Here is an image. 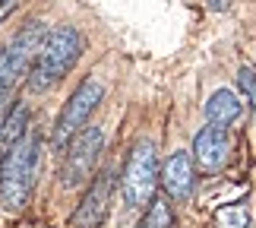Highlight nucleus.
<instances>
[{
  "mask_svg": "<svg viewBox=\"0 0 256 228\" xmlns=\"http://www.w3.org/2000/svg\"><path fill=\"white\" fill-rule=\"evenodd\" d=\"M111 190H114V174L102 171L86 190L82 203L76 206L70 228H102V222L108 219V209H111Z\"/></svg>",
  "mask_w": 256,
  "mask_h": 228,
  "instance_id": "obj_7",
  "label": "nucleus"
},
{
  "mask_svg": "<svg viewBox=\"0 0 256 228\" xmlns=\"http://www.w3.org/2000/svg\"><path fill=\"white\" fill-rule=\"evenodd\" d=\"M80 51H82V38L73 26H57L51 32H44L42 45L32 57V67H28V89L32 92L54 89L76 67Z\"/></svg>",
  "mask_w": 256,
  "mask_h": 228,
  "instance_id": "obj_2",
  "label": "nucleus"
},
{
  "mask_svg": "<svg viewBox=\"0 0 256 228\" xmlns=\"http://www.w3.org/2000/svg\"><path fill=\"white\" fill-rule=\"evenodd\" d=\"M44 32L48 29L42 23H28L22 32L0 51V121H4L6 111H10V98H13L16 83L28 73V67H32V57L38 51V45H42Z\"/></svg>",
  "mask_w": 256,
  "mask_h": 228,
  "instance_id": "obj_3",
  "label": "nucleus"
},
{
  "mask_svg": "<svg viewBox=\"0 0 256 228\" xmlns=\"http://www.w3.org/2000/svg\"><path fill=\"white\" fill-rule=\"evenodd\" d=\"M104 146V130L102 127H82L80 133L66 143V155H64V168H60V187L64 190H76L92 181L98 155Z\"/></svg>",
  "mask_w": 256,
  "mask_h": 228,
  "instance_id": "obj_5",
  "label": "nucleus"
},
{
  "mask_svg": "<svg viewBox=\"0 0 256 228\" xmlns=\"http://www.w3.org/2000/svg\"><path fill=\"white\" fill-rule=\"evenodd\" d=\"M240 111H244V102L231 89H215L209 102H206V117H209V124H218V127L234 124L240 117Z\"/></svg>",
  "mask_w": 256,
  "mask_h": 228,
  "instance_id": "obj_10",
  "label": "nucleus"
},
{
  "mask_svg": "<svg viewBox=\"0 0 256 228\" xmlns=\"http://www.w3.org/2000/svg\"><path fill=\"white\" fill-rule=\"evenodd\" d=\"M228 152H231V140H228V130L218 124H209L196 133L193 140V158L200 162L206 171H218L228 162Z\"/></svg>",
  "mask_w": 256,
  "mask_h": 228,
  "instance_id": "obj_8",
  "label": "nucleus"
},
{
  "mask_svg": "<svg viewBox=\"0 0 256 228\" xmlns=\"http://www.w3.org/2000/svg\"><path fill=\"white\" fill-rule=\"evenodd\" d=\"M162 187L164 193L174 196V200H186L193 190V158L190 152H174L162 168Z\"/></svg>",
  "mask_w": 256,
  "mask_h": 228,
  "instance_id": "obj_9",
  "label": "nucleus"
},
{
  "mask_svg": "<svg viewBox=\"0 0 256 228\" xmlns=\"http://www.w3.org/2000/svg\"><path fill=\"white\" fill-rule=\"evenodd\" d=\"M238 86H240L244 98H247L253 105V111H256V67H240L238 70Z\"/></svg>",
  "mask_w": 256,
  "mask_h": 228,
  "instance_id": "obj_14",
  "label": "nucleus"
},
{
  "mask_svg": "<svg viewBox=\"0 0 256 228\" xmlns=\"http://www.w3.org/2000/svg\"><path fill=\"white\" fill-rule=\"evenodd\" d=\"M212 228H250V215L244 206H228V209L215 212Z\"/></svg>",
  "mask_w": 256,
  "mask_h": 228,
  "instance_id": "obj_13",
  "label": "nucleus"
},
{
  "mask_svg": "<svg viewBox=\"0 0 256 228\" xmlns=\"http://www.w3.org/2000/svg\"><path fill=\"white\" fill-rule=\"evenodd\" d=\"M171 203H168V196H158V200H149V209H146L142 215V222L136 225V228H171Z\"/></svg>",
  "mask_w": 256,
  "mask_h": 228,
  "instance_id": "obj_12",
  "label": "nucleus"
},
{
  "mask_svg": "<svg viewBox=\"0 0 256 228\" xmlns=\"http://www.w3.org/2000/svg\"><path fill=\"white\" fill-rule=\"evenodd\" d=\"M102 95H104V89H102L98 79H82V83L76 86V92L66 98L64 111H60V117H57V124H54V146L57 149H64V146L88 124V117H92V111L98 108Z\"/></svg>",
  "mask_w": 256,
  "mask_h": 228,
  "instance_id": "obj_6",
  "label": "nucleus"
},
{
  "mask_svg": "<svg viewBox=\"0 0 256 228\" xmlns=\"http://www.w3.org/2000/svg\"><path fill=\"white\" fill-rule=\"evenodd\" d=\"M13 10H16V0H0V23H4Z\"/></svg>",
  "mask_w": 256,
  "mask_h": 228,
  "instance_id": "obj_15",
  "label": "nucleus"
},
{
  "mask_svg": "<svg viewBox=\"0 0 256 228\" xmlns=\"http://www.w3.org/2000/svg\"><path fill=\"white\" fill-rule=\"evenodd\" d=\"M38 158H42V136L35 127L0 155V206L4 209H22L38 177Z\"/></svg>",
  "mask_w": 256,
  "mask_h": 228,
  "instance_id": "obj_1",
  "label": "nucleus"
},
{
  "mask_svg": "<svg viewBox=\"0 0 256 228\" xmlns=\"http://www.w3.org/2000/svg\"><path fill=\"white\" fill-rule=\"evenodd\" d=\"M26 127H28V108L26 105H13L6 111V117L0 121V155L26 133Z\"/></svg>",
  "mask_w": 256,
  "mask_h": 228,
  "instance_id": "obj_11",
  "label": "nucleus"
},
{
  "mask_svg": "<svg viewBox=\"0 0 256 228\" xmlns=\"http://www.w3.org/2000/svg\"><path fill=\"white\" fill-rule=\"evenodd\" d=\"M155 184H158V152L149 140H140L126 155L124 174H120V190L126 206L142 209L155 196Z\"/></svg>",
  "mask_w": 256,
  "mask_h": 228,
  "instance_id": "obj_4",
  "label": "nucleus"
}]
</instances>
